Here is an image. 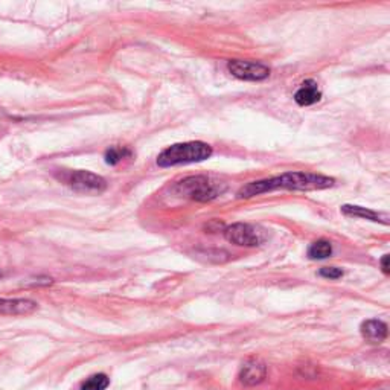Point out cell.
<instances>
[{"label": "cell", "instance_id": "12", "mask_svg": "<svg viewBox=\"0 0 390 390\" xmlns=\"http://www.w3.org/2000/svg\"><path fill=\"white\" fill-rule=\"evenodd\" d=\"M131 150L126 148V146H112L105 151L104 159L107 165H112V167H116V165H119L121 162H124L125 159L131 158Z\"/></svg>", "mask_w": 390, "mask_h": 390}, {"label": "cell", "instance_id": "13", "mask_svg": "<svg viewBox=\"0 0 390 390\" xmlns=\"http://www.w3.org/2000/svg\"><path fill=\"white\" fill-rule=\"evenodd\" d=\"M331 253H333V246L326 240H319L308 249V256L311 259H326L331 256Z\"/></svg>", "mask_w": 390, "mask_h": 390}, {"label": "cell", "instance_id": "9", "mask_svg": "<svg viewBox=\"0 0 390 390\" xmlns=\"http://www.w3.org/2000/svg\"><path fill=\"white\" fill-rule=\"evenodd\" d=\"M362 336L369 343L378 345L386 340L387 337V325L382 320H366L362 325Z\"/></svg>", "mask_w": 390, "mask_h": 390}, {"label": "cell", "instance_id": "17", "mask_svg": "<svg viewBox=\"0 0 390 390\" xmlns=\"http://www.w3.org/2000/svg\"><path fill=\"white\" fill-rule=\"evenodd\" d=\"M0 278H2V271H0Z\"/></svg>", "mask_w": 390, "mask_h": 390}, {"label": "cell", "instance_id": "18", "mask_svg": "<svg viewBox=\"0 0 390 390\" xmlns=\"http://www.w3.org/2000/svg\"><path fill=\"white\" fill-rule=\"evenodd\" d=\"M383 390H386V389H383Z\"/></svg>", "mask_w": 390, "mask_h": 390}, {"label": "cell", "instance_id": "2", "mask_svg": "<svg viewBox=\"0 0 390 390\" xmlns=\"http://www.w3.org/2000/svg\"><path fill=\"white\" fill-rule=\"evenodd\" d=\"M224 191H226V184L208 175H191L172 187L174 195L199 203L215 200Z\"/></svg>", "mask_w": 390, "mask_h": 390}, {"label": "cell", "instance_id": "8", "mask_svg": "<svg viewBox=\"0 0 390 390\" xmlns=\"http://www.w3.org/2000/svg\"><path fill=\"white\" fill-rule=\"evenodd\" d=\"M38 309L37 302L29 299H0V314L28 316Z\"/></svg>", "mask_w": 390, "mask_h": 390}, {"label": "cell", "instance_id": "16", "mask_svg": "<svg viewBox=\"0 0 390 390\" xmlns=\"http://www.w3.org/2000/svg\"><path fill=\"white\" fill-rule=\"evenodd\" d=\"M389 255H384L383 259H382V267H383V271L386 273V275H389L390 273V266H389Z\"/></svg>", "mask_w": 390, "mask_h": 390}, {"label": "cell", "instance_id": "14", "mask_svg": "<svg viewBox=\"0 0 390 390\" xmlns=\"http://www.w3.org/2000/svg\"><path fill=\"white\" fill-rule=\"evenodd\" d=\"M110 384V378L105 374H96L87 378L81 386V390H105Z\"/></svg>", "mask_w": 390, "mask_h": 390}, {"label": "cell", "instance_id": "5", "mask_svg": "<svg viewBox=\"0 0 390 390\" xmlns=\"http://www.w3.org/2000/svg\"><path fill=\"white\" fill-rule=\"evenodd\" d=\"M61 180L76 192L101 194L107 189V182L101 175L90 171H71L61 175Z\"/></svg>", "mask_w": 390, "mask_h": 390}, {"label": "cell", "instance_id": "15", "mask_svg": "<svg viewBox=\"0 0 390 390\" xmlns=\"http://www.w3.org/2000/svg\"><path fill=\"white\" fill-rule=\"evenodd\" d=\"M319 275L326 278V279H340L341 276H343V271H341L340 268H336V267H325L319 271Z\"/></svg>", "mask_w": 390, "mask_h": 390}, {"label": "cell", "instance_id": "1", "mask_svg": "<svg viewBox=\"0 0 390 390\" xmlns=\"http://www.w3.org/2000/svg\"><path fill=\"white\" fill-rule=\"evenodd\" d=\"M334 179L326 177V175L313 174V172H285L276 175V177L264 179L258 182L247 183L238 191V199H252L256 195L273 192L278 189H290V191H319L334 187Z\"/></svg>", "mask_w": 390, "mask_h": 390}, {"label": "cell", "instance_id": "10", "mask_svg": "<svg viewBox=\"0 0 390 390\" xmlns=\"http://www.w3.org/2000/svg\"><path fill=\"white\" fill-rule=\"evenodd\" d=\"M321 93L319 90V85L314 80H307L299 87V90L295 93V101L300 107H309L320 101Z\"/></svg>", "mask_w": 390, "mask_h": 390}, {"label": "cell", "instance_id": "11", "mask_svg": "<svg viewBox=\"0 0 390 390\" xmlns=\"http://www.w3.org/2000/svg\"><path fill=\"white\" fill-rule=\"evenodd\" d=\"M341 212H343L345 215H348V217L365 218V220H370V221H375V223H383V224L389 223V217L386 215V213H378V212L370 211L367 208L353 206V204H345V206H341Z\"/></svg>", "mask_w": 390, "mask_h": 390}, {"label": "cell", "instance_id": "3", "mask_svg": "<svg viewBox=\"0 0 390 390\" xmlns=\"http://www.w3.org/2000/svg\"><path fill=\"white\" fill-rule=\"evenodd\" d=\"M212 155V146L206 142H183L174 143L165 148L158 158V165L160 168L177 167V165H187L203 162Z\"/></svg>", "mask_w": 390, "mask_h": 390}, {"label": "cell", "instance_id": "4", "mask_svg": "<svg viewBox=\"0 0 390 390\" xmlns=\"http://www.w3.org/2000/svg\"><path fill=\"white\" fill-rule=\"evenodd\" d=\"M224 237L240 247H258L267 241V230L247 223H235L224 229Z\"/></svg>", "mask_w": 390, "mask_h": 390}, {"label": "cell", "instance_id": "7", "mask_svg": "<svg viewBox=\"0 0 390 390\" xmlns=\"http://www.w3.org/2000/svg\"><path fill=\"white\" fill-rule=\"evenodd\" d=\"M267 375V366L261 360H249L240 370V382L244 386H256L264 382Z\"/></svg>", "mask_w": 390, "mask_h": 390}, {"label": "cell", "instance_id": "6", "mask_svg": "<svg viewBox=\"0 0 390 390\" xmlns=\"http://www.w3.org/2000/svg\"><path fill=\"white\" fill-rule=\"evenodd\" d=\"M229 72L242 81H264L270 76V67L262 63L232 60L228 63Z\"/></svg>", "mask_w": 390, "mask_h": 390}]
</instances>
